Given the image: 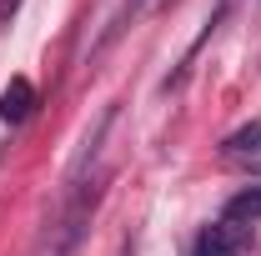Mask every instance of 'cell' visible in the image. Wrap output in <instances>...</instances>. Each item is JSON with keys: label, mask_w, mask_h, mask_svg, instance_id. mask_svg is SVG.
Masks as SVG:
<instances>
[{"label": "cell", "mask_w": 261, "mask_h": 256, "mask_svg": "<svg viewBox=\"0 0 261 256\" xmlns=\"http://www.w3.org/2000/svg\"><path fill=\"white\" fill-rule=\"evenodd\" d=\"M246 251H251V226L231 221V216L211 221L196 236V256H246Z\"/></svg>", "instance_id": "cell-1"}, {"label": "cell", "mask_w": 261, "mask_h": 256, "mask_svg": "<svg viewBox=\"0 0 261 256\" xmlns=\"http://www.w3.org/2000/svg\"><path fill=\"white\" fill-rule=\"evenodd\" d=\"M31 111H35V86L25 75H15V81L0 91V121H5V126H20V121H31Z\"/></svg>", "instance_id": "cell-2"}, {"label": "cell", "mask_w": 261, "mask_h": 256, "mask_svg": "<svg viewBox=\"0 0 261 256\" xmlns=\"http://www.w3.org/2000/svg\"><path fill=\"white\" fill-rule=\"evenodd\" d=\"M156 5H161V0H121V5L111 10V20H106V31H100L96 50H106V45H116V40H121V35H126L130 25H136V20L146 15V10H156Z\"/></svg>", "instance_id": "cell-3"}, {"label": "cell", "mask_w": 261, "mask_h": 256, "mask_svg": "<svg viewBox=\"0 0 261 256\" xmlns=\"http://www.w3.org/2000/svg\"><path fill=\"white\" fill-rule=\"evenodd\" d=\"M231 15V0H216V10H211V15H206V25H201V35H196L191 40V50H186V61H181V70H176V75H166V91H176V86H181V81H186V70H191V61H196V50H201V45H206V40H211V35H216V25H221V20H226Z\"/></svg>", "instance_id": "cell-4"}, {"label": "cell", "mask_w": 261, "mask_h": 256, "mask_svg": "<svg viewBox=\"0 0 261 256\" xmlns=\"http://www.w3.org/2000/svg\"><path fill=\"white\" fill-rule=\"evenodd\" d=\"M221 156H231V161H256L261 156V121L231 131L226 141H221Z\"/></svg>", "instance_id": "cell-5"}, {"label": "cell", "mask_w": 261, "mask_h": 256, "mask_svg": "<svg viewBox=\"0 0 261 256\" xmlns=\"http://www.w3.org/2000/svg\"><path fill=\"white\" fill-rule=\"evenodd\" d=\"M226 216L231 221H261V186H251V191H241V196H231L226 201Z\"/></svg>", "instance_id": "cell-6"}]
</instances>
